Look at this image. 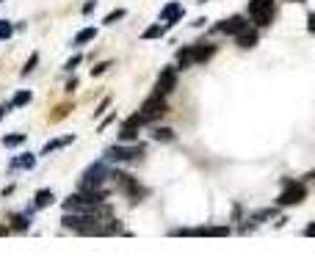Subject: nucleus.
Segmentation results:
<instances>
[{
    "mask_svg": "<svg viewBox=\"0 0 315 276\" xmlns=\"http://www.w3.org/2000/svg\"><path fill=\"white\" fill-rule=\"evenodd\" d=\"M111 67H113L111 61H103V64H97V67L91 69V77H100V75H103V72H108V69H111Z\"/></svg>",
    "mask_w": 315,
    "mask_h": 276,
    "instance_id": "nucleus-24",
    "label": "nucleus"
},
{
    "mask_svg": "<svg viewBox=\"0 0 315 276\" xmlns=\"http://www.w3.org/2000/svg\"><path fill=\"white\" fill-rule=\"evenodd\" d=\"M31 100H34V94H31V91H17L14 100H11L8 105H3V108H6V113H8L11 108H22V105H28Z\"/></svg>",
    "mask_w": 315,
    "mask_h": 276,
    "instance_id": "nucleus-13",
    "label": "nucleus"
},
{
    "mask_svg": "<svg viewBox=\"0 0 315 276\" xmlns=\"http://www.w3.org/2000/svg\"><path fill=\"white\" fill-rule=\"evenodd\" d=\"M53 202H56V193L50 191V188L36 191V196H34V207H36V210H44V207H50Z\"/></svg>",
    "mask_w": 315,
    "mask_h": 276,
    "instance_id": "nucleus-10",
    "label": "nucleus"
},
{
    "mask_svg": "<svg viewBox=\"0 0 315 276\" xmlns=\"http://www.w3.org/2000/svg\"><path fill=\"white\" fill-rule=\"evenodd\" d=\"M113 119H116V116H108V119H103V122H100V130H105V127H108V124H111Z\"/></svg>",
    "mask_w": 315,
    "mask_h": 276,
    "instance_id": "nucleus-30",
    "label": "nucleus"
},
{
    "mask_svg": "<svg viewBox=\"0 0 315 276\" xmlns=\"http://www.w3.org/2000/svg\"><path fill=\"white\" fill-rule=\"evenodd\" d=\"M36 64H39V53H34V55H31V58H28V64L22 67V72H20V75H22V77H28L31 72L36 69Z\"/></svg>",
    "mask_w": 315,
    "mask_h": 276,
    "instance_id": "nucleus-21",
    "label": "nucleus"
},
{
    "mask_svg": "<svg viewBox=\"0 0 315 276\" xmlns=\"http://www.w3.org/2000/svg\"><path fill=\"white\" fill-rule=\"evenodd\" d=\"M290 3H304V0H290Z\"/></svg>",
    "mask_w": 315,
    "mask_h": 276,
    "instance_id": "nucleus-33",
    "label": "nucleus"
},
{
    "mask_svg": "<svg viewBox=\"0 0 315 276\" xmlns=\"http://www.w3.org/2000/svg\"><path fill=\"white\" fill-rule=\"evenodd\" d=\"M119 141H122V144L139 141V127H136V124H122V130H119Z\"/></svg>",
    "mask_w": 315,
    "mask_h": 276,
    "instance_id": "nucleus-15",
    "label": "nucleus"
},
{
    "mask_svg": "<svg viewBox=\"0 0 315 276\" xmlns=\"http://www.w3.org/2000/svg\"><path fill=\"white\" fill-rule=\"evenodd\" d=\"M274 213H277V210H274V207H268V210H257V213H252V221H268V218H274Z\"/></svg>",
    "mask_w": 315,
    "mask_h": 276,
    "instance_id": "nucleus-23",
    "label": "nucleus"
},
{
    "mask_svg": "<svg viewBox=\"0 0 315 276\" xmlns=\"http://www.w3.org/2000/svg\"><path fill=\"white\" fill-rule=\"evenodd\" d=\"M246 20H252L257 28H268L274 22V0H249Z\"/></svg>",
    "mask_w": 315,
    "mask_h": 276,
    "instance_id": "nucleus-1",
    "label": "nucleus"
},
{
    "mask_svg": "<svg viewBox=\"0 0 315 276\" xmlns=\"http://www.w3.org/2000/svg\"><path fill=\"white\" fill-rule=\"evenodd\" d=\"M144 155V144L139 141H130V146L125 144H113L105 149V160H116V163H125V160H139Z\"/></svg>",
    "mask_w": 315,
    "mask_h": 276,
    "instance_id": "nucleus-4",
    "label": "nucleus"
},
{
    "mask_svg": "<svg viewBox=\"0 0 315 276\" xmlns=\"http://www.w3.org/2000/svg\"><path fill=\"white\" fill-rule=\"evenodd\" d=\"M75 89H77V77H72V80L67 83V86H64V91H67V94H72Z\"/></svg>",
    "mask_w": 315,
    "mask_h": 276,
    "instance_id": "nucleus-27",
    "label": "nucleus"
},
{
    "mask_svg": "<svg viewBox=\"0 0 315 276\" xmlns=\"http://www.w3.org/2000/svg\"><path fill=\"white\" fill-rule=\"evenodd\" d=\"M80 61H83V55H72L70 61L64 64V69H67V72H72V69H75V67H77V64H80Z\"/></svg>",
    "mask_w": 315,
    "mask_h": 276,
    "instance_id": "nucleus-26",
    "label": "nucleus"
},
{
    "mask_svg": "<svg viewBox=\"0 0 315 276\" xmlns=\"http://www.w3.org/2000/svg\"><path fill=\"white\" fill-rule=\"evenodd\" d=\"M199 3H208V0H199Z\"/></svg>",
    "mask_w": 315,
    "mask_h": 276,
    "instance_id": "nucleus-34",
    "label": "nucleus"
},
{
    "mask_svg": "<svg viewBox=\"0 0 315 276\" xmlns=\"http://www.w3.org/2000/svg\"><path fill=\"white\" fill-rule=\"evenodd\" d=\"M25 144V133H14V136H3V146H20Z\"/></svg>",
    "mask_w": 315,
    "mask_h": 276,
    "instance_id": "nucleus-19",
    "label": "nucleus"
},
{
    "mask_svg": "<svg viewBox=\"0 0 315 276\" xmlns=\"http://www.w3.org/2000/svg\"><path fill=\"white\" fill-rule=\"evenodd\" d=\"M108 103H111V100H108V97H105L103 103H100V105H97V110H94V116H100V113H103V110H105V108H108Z\"/></svg>",
    "mask_w": 315,
    "mask_h": 276,
    "instance_id": "nucleus-28",
    "label": "nucleus"
},
{
    "mask_svg": "<svg viewBox=\"0 0 315 276\" xmlns=\"http://www.w3.org/2000/svg\"><path fill=\"white\" fill-rule=\"evenodd\" d=\"M249 25V20H246L244 14H235V17H230V20H224V22H218L213 31L216 34H227V36H235L238 31H244V28Z\"/></svg>",
    "mask_w": 315,
    "mask_h": 276,
    "instance_id": "nucleus-6",
    "label": "nucleus"
},
{
    "mask_svg": "<svg viewBox=\"0 0 315 276\" xmlns=\"http://www.w3.org/2000/svg\"><path fill=\"white\" fill-rule=\"evenodd\" d=\"M8 232V227H3V224H0V235H6Z\"/></svg>",
    "mask_w": 315,
    "mask_h": 276,
    "instance_id": "nucleus-31",
    "label": "nucleus"
},
{
    "mask_svg": "<svg viewBox=\"0 0 315 276\" xmlns=\"http://www.w3.org/2000/svg\"><path fill=\"white\" fill-rule=\"evenodd\" d=\"M36 166V155H20V158H14L11 160V163H8V169H11V172H14V169H34Z\"/></svg>",
    "mask_w": 315,
    "mask_h": 276,
    "instance_id": "nucleus-12",
    "label": "nucleus"
},
{
    "mask_svg": "<svg viewBox=\"0 0 315 276\" xmlns=\"http://www.w3.org/2000/svg\"><path fill=\"white\" fill-rule=\"evenodd\" d=\"M163 34H166V28L163 25H149L141 36H144V39H158V36H163Z\"/></svg>",
    "mask_w": 315,
    "mask_h": 276,
    "instance_id": "nucleus-20",
    "label": "nucleus"
},
{
    "mask_svg": "<svg viewBox=\"0 0 315 276\" xmlns=\"http://www.w3.org/2000/svg\"><path fill=\"white\" fill-rule=\"evenodd\" d=\"M94 36H97V28H83V31H77L75 39H72V44H86V41H94Z\"/></svg>",
    "mask_w": 315,
    "mask_h": 276,
    "instance_id": "nucleus-17",
    "label": "nucleus"
},
{
    "mask_svg": "<svg viewBox=\"0 0 315 276\" xmlns=\"http://www.w3.org/2000/svg\"><path fill=\"white\" fill-rule=\"evenodd\" d=\"M125 8H113L111 14H108V17H105V25H113V22H119V20H125Z\"/></svg>",
    "mask_w": 315,
    "mask_h": 276,
    "instance_id": "nucleus-22",
    "label": "nucleus"
},
{
    "mask_svg": "<svg viewBox=\"0 0 315 276\" xmlns=\"http://www.w3.org/2000/svg\"><path fill=\"white\" fill-rule=\"evenodd\" d=\"M188 67H194L191 44H188V47H182V50H177V67H175V69H188Z\"/></svg>",
    "mask_w": 315,
    "mask_h": 276,
    "instance_id": "nucleus-14",
    "label": "nucleus"
},
{
    "mask_svg": "<svg viewBox=\"0 0 315 276\" xmlns=\"http://www.w3.org/2000/svg\"><path fill=\"white\" fill-rule=\"evenodd\" d=\"M182 14H185V11H182L180 3H169V6H163V8H161V20L166 22V25H175V22L180 20Z\"/></svg>",
    "mask_w": 315,
    "mask_h": 276,
    "instance_id": "nucleus-9",
    "label": "nucleus"
},
{
    "mask_svg": "<svg viewBox=\"0 0 315 276\" xmlns=\"http://www.w3.org/2000/svg\"><path fill=\"white\" fill-rule=\"evenodd\" d=\"M235 39H238V47H244V50H252L254 44H257L260 34H257V28H249V25H246L244 31H238V34H235Z\"/></svg>",
    "mask_w": 315,
    "mask_h": 276,
    "instance_id": "nucleus-7",
    "label": "nucleus"
},
{
    "mask_svg": "<svg viewBox=\"0 0 315 276\" xmlns=\"http://www.w3.org/2000/svg\"><path fill=\"white\" fill-rule=\"evenodd\" d=\"M72 141H75V136H64V138H58V141H47V144H44V149H42V155H50V152L61 149V146H70Z\"/></svg>",
    "mask_w": 315,
    "mask_h": 276,
    "instance_id": "nucleus-16",
    "label": "nucleus"
},
{
    "mask_svg": "<svg viewBox=\"0 0 315 276\" xmlns=\"http://www.w3.org/2000/svg\"><path fill=\"white\" fill-rule=\"evenodd\" d=\"M191 55H194V64H205L216 55V44H191Z\"/></svg>",
    "mask_w": 315,
    "mask_h": 276,
    "instance_id": "nucleus-8",
    "label": "nucleus"
},
{
    "mask_svg": "<svg viewBox=\"0 0 315 276\" xmlns=\"http://www.w3.org/2000/svg\"><path fill=\"white\" fill-rule=\"evenodd\" d=\"M94 6H97V0H89V3L83 6V14H91V11H94Z\"/></svg>",
    "mask_w": 315,
    "mask_h": 276,
    "instance_id": "nucleus-29",
    "label": "nucleus"
},
{
    "mask_svg": "<svg viewBox=\"0 0 315 276\" xmlns=\"http://www.w3.org/2000/svg\"><path fill=\"white\" fill-rule=\"evenodd\" d=\"M3 116H6V108H3V105H0V119H3Z\"/></svg>",
    "mask_w": 315,
    "mask_h": 276,
    "instance_id": "nucleus-32",
    "label": "nucleus"
},
{
    "mask_svg": "<svg viewBox=\"0 0 315 276\" xmlns=\"http://www.w3.org/2000/svg\"><path fill=\"white\" fill-rule=\"evenodd\" d=\"M11 34H14V28H11V22H6V20H3V22H0V39H8Z\"/></svg>",
    "mask_w": 315,
    "mask_h": 276,
    "instance_id": "nucleus-25",
    "label": "nucleus"
},
{
    "mask_svg": "<svg viewBox=\"0 0 315 276\" xmlns=\"http://www.w3.org/2000/svg\"><path fill=\"white\" fill-rule=\"evenodd\" d=\"M166 113H169V105H166V97H161V94H149L139 110V116L144 119V124L158 122V119H163Z\"/></svg>",
    "mask_w": 315,
    "mask_h": 276,
    "instance_id": "nucleus-2",
    "label": "nucleus"
},
{
    "mask_svg": "<svg viewBox=\"0 0 315 276\" xmlns=\"http://www.w3.org/2000/svg\"><path fill=\"white\" fill-rule=\"evenodd\" d=\"M175 89H177V69L169 67V69H163L161 75H158V83H155V94L166 97V94H172Z\"/></svg>",
    "mask_w": 315,
    "mask_h": 276,
    "instance_id": "nucleus-5",
    "label": "nucleus"
},
{
    "mask_svg": "<svg viewBox=\"0 0 315 276\" xmlns=\"http://www.w3.org/2000/svg\"><path fill=\"white\" fill-rule=\"evenodd\" d=\"M152 138L155 141H161V144H169V141H175V130H172V127H155Z\"/></svg>",
    "mask_w": 315,
    "mask_h": 276,
    "instance_id": "nucleus-18",
    "label": "nucleus"
},
{
    "mask_svg": "<svg viewBox=\"0 0 315 276\" xmlns=\"http://www.w3.org/2000/svg\"><path fill=\"white\" fill-rule=\"evenodd\" d=\"M282 185H285V191L280 193V199H277V205L280 207H290V205H301V202L307 199V188H304V182L301 179H282Z\"/></svg>",
    "mask_w": 315,
    "mask_h": 276,
    "instance_id": "nucleus-3",
    "label": "nucleus"
},
{
    "mask_svg": "<svg viewBox=\"0 0 315 276\" xmlns=\"http://www.w3.org/2000/svg\"><path fill=\"white\" fill-rule=\"evenodd\" d=\"M31 215L34 213H28V210H25V213H14L11 215V224H8V229H17V232H25V229L31 227Z\"/></svg>",
    "mask_w": 315,
    "mask_h": 276,
    "instance_id": "nucleus-11",
    "label": "nucleus"
}]
</instances>
